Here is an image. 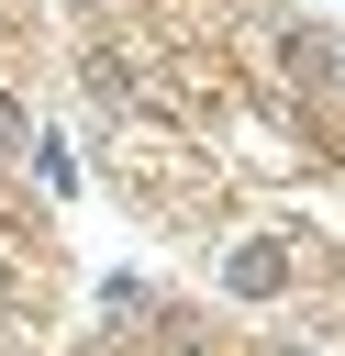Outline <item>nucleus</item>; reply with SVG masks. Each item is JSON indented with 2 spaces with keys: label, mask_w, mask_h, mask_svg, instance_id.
<instances>
[{
  "label": "nucleus",
  "mask_w": 345,
  "mask_h": 356,
  "mask_svg": "<svg viewBox=\"0 0 345 356\" xmlns=\"http://www.w3.org/2000/svg\"><path fill=\"white\" fill-rule=\"evenodd\" d=\"M223 289H234V300H278V289H289V256H278V245H234V256H223Z\"/></svg>",
  "instance_id": "f257e3e1"
},
{
  "label": "nucleus",
  "mask_w": 345,
  "mask_h": 356,
  "mask_svg": "<svg viewBox=\"0 0 345 356\" xmlns=\"http://www.w3.org/2000/svg\"><path fill=\"white\" fill-rule=\"evenodd\" d=\"M22 167H33L56 200H78V156H67V134H33V156H22Z\"/></svg>",
  "instance_id": "f03ea898"
},
{
  "label": "nucleus",
  "mask_w": 345,
  "mask_h": 356,
  "mask_svg": "<svg viewBox=\"0 0 345 356\" xmlns=\"http://www.w3.org/2000/svg\"><path fill=\"white\" fill-rule=\"evenodd\" d=\"M0 156H33V111L22 100H0Z\"/></svg>",
  "instance_id": "7ed1b4c3"
},
{
  "label": "nucleus",
  "mask_w": 345,
  "mask_h": 356,
  "mask_svg": "<svg viewBox=\"0 0 345 356\" xmlns=\"http://www.w3.org/2000/svg\"><path fill=\"white\" fill-rule=\"evenodd\" d=\"M278 356H312V345H278Z\"/></svg>",
  "instance_id": "20e7f679"
}]
</instances>
